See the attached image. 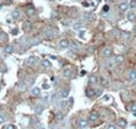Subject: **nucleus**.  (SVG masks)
Returning <instances> with one entry per match:
<instances>
[{
  "label": "nucleus",
  "mask_w": 136,
  "mask_h": 129,
  "mask_svg": "<svg viewBox=\"0 0 136 129\" xmlns=\"http://www.w3.org/2000/svg\"><path fill=\"white\" fill-rule=\"evenodd\" d=\"M44 34H45V37L47 38V39H53L54 38V31L52 30V28H50V27H47V28H45V31H44Z\"/></svg>",
  "instance_id": "obj_1"
},
{
  "label": "nucleus",
  "mask_w": 136,
  "mask_h": 129,
  "mask_svg": "<svg viewBox=\"0 0 136 129\" xmlns=\"http://www.w3.org/2000/svg\"><path fill=\"white\" fill-rule=\"evenodd\" d=\"M63 76L65 77V78H71V77H73L72 69H70V68H65V69L63 70Z\"/></svg>",
  "instance_id": "obj_2"
},
{
  "label": "nucleus",
  "mask_w": 136,
  "mask_h": 129,
  "mask_svg": "<svg viewBox=\"0 0 136 129\" xmlns=\"http://www.w3.org/2000/svg\"><path fill=\"white\" fill-rule=\"evenodd\" d=\"M88 126H89L88 120H85V118H81V120H78V122H77V127H78V128H86Z\"/></svg>",
  "instance_id": "obj_3"
},
{
  "label": "nucleus",
  "mask_w": 136,
  "mask_h": 129,
  "mask_svg": "<svg viewBox=\"0 0 136 129\" xmlns=\"http://www.w3.org/2000/svg\"><path fill=\"white\" fill-rule=\"evenodd\" d=\"M69 46H70V43H69L68 39H62L59 42V48H60V49L65 50V49H68Z\"/></svg>",
  "instance_id": "obj_4"
},
{
  "label": "nucleus",
  "mask_w": 136,
  "mask_h": 129,
  "mask_svg": "<svg viewBox=\"0 0 136 129\" xmlns=\"http://www.w3.org/2000/svg\"><path fill=\"white\" fill-rule=\"evenodd\" d=\"M102 54H103V57H105V58H110L111 54H113V51H111L110 48H104L103 51H102Z\"/></svg>",
  "instance_id": "obj_5"
},
{
  "label": "nucleus",
  "mask_w": 136,
  "mask_h": 129,
  "mask_svg": "<svg viewBox=\"0 0 136 129\" xmlns=\"http://www.w3.org/2000/svg\"><path fill=\"white\" fill-rule=\"evenodd\" d=\"M128 8H129V4L126 2V1H123V2H121V4L118 5V10H120V12H126Z\"/></svg>",
  "instance_id": "obj_6"
},
{
  "label": "nucleus",
  "mask_w": 136,
  "mask_h": 129,
  "mask_svg": "<svg viewBox=\"0 0 136 129\" xmlns=\"http://www.w3.org/2000/svg\"><path fill=\"white\" fill-rule=\"evenodd\" d=\"M98 117H100V114H98V111H96V110L91 111L90 116H89V118H90L91 121H97L98 120Z\"/></svg>",
  "instance_id": "obj_7"
},
{
  "label": "nucleus",
  "mask_w": 136,
  "mask_h": 129,
  "mask_svg": "<svg viewBox=\"0 0 136 129\" xmlns=\"http://www.w3.org/2000/svg\"><path fill=\"white\" fill-rule=\"evenodd\" d=\"M11 17L14 20H19L20 19V12H19L18 10H14V11H12V13H11Z\"/></svg>",
  "instance_id": "obj_8"
},
{
  "label": "nucleus",
  "mask_w": 136,
  "mask_h": 129,
  "mask_svg": "<svg viewBox=\"0 0 136 129\" xmlns=\"http://www.w3.org/2000/svg\"><path fill=\"white\" fill-rule=\"evenodd\" d=\"M114 60H115L116 64H121V63H123V60H124V57H123L122 54H117V56H115Z\"/></svg>",
  "instance_id": "obj_9"
},
{
  "label": "nucleus",
  "mask_w": 136,
  "mask_h": 129,
  "mask_svg": "<svg viewBox=\"0 0 136 129\" xmlns=\"http://www.w3.org/2000/svg\"><path fill=\"white\" fill-rule=\"evenodd\" d=\"M128 80H136V70H132L128 74Z\"/></svg>",
  "instance_id": "obj_10"
},
{
  "label": "nucleus",
  "mask_w": 136,
  "mask_h": 129,
  "mask_svg": "<svg viewBox=\"0 0 136 129\" xmlns=\"http://www.w3.org/2000/svg\"><path fill=\"white\" fill-rule=\"evenodd\" d=\"M37 60H38V59H37V57H34V56H31V57H28V59H27V64H28V65H34Z\"/></svg>",
  "instance_id": "obj_11"
},
{
  "label": "nucleus",
  "mask_w": 136,
  "mask_h": 129,
  "mask_svg": "<svg viewBox=\"0 0 136 129\" xmlns=\"http://www.w3.org/2000/svg\"><path fill=\"white\" fill-rule=\"evenodd\" d=\"M127 124H128V122H127V120H126V118H120V120H118V126H120L121 128L127 127Z\"/></svg>",
  "instance_id": "obj_12"
},
{
  "label": "nucleus",
  "mask_w": 136,
  "mask_h": 129,
  "mask_svg": "<svg viewBox=\"0 0 136 129\" xmlns=\"http://www.w3.org/2000/svg\"><path fill=\"white\" fill-rule=\"evenodd\" d=\"M127 19L129 20V22H134V20L136 19L135 13H134V12H129V13L127 14Z\"/></svg>",
  "instance_id": "obj_13"
},
{
  "label": "nucleus",
  "mask_w": 136,
  "mask_h": 129,
  "mask_svg": "<svg viewBox=\"0 0 136 129\" xmlns=\"http://www.w3.org/2000/svg\"><path fill=\"white\" fill-rule=\"evenodd\" d=\"M89 82H90V84H97V83H98V78H97L95 75H92V76H90Z\"/></svg>",
  "instance_id": "obj_14"
},
{
  "label": "nucleus",
  "mask_w": 136,
  "mask_h": 129,
  "mask_svg": "<svg viewBox=\"0 0 136 129\" xmlns=\"http://www.w3.org/2000/svg\"><path fill=\"white\" fill-rule=\"evenodd\" d=\"M41 65H43V68H45V69H49V68H51V62L49 59H44L43 63H41Z\"/></svg>",
  "instance_id": "obj_15"
},
{
  "label": "nucleus",
  "mask_w": 136,
  "mask_h": 129,
  "mask_svg": "<svg viewBox=\"0 0 136 129\" xmlns=\"http://www.w3.org/2000/svg\"><path fill=\"white\" fill-rule=\"evenodd\" d=\"M43 110H44V107H43V106H37V107L34 108V112H36L37 115H40L41 112H43Z\"/></svg>",
  "instance_id": "obj_16"
},
{
  "label": "nucleus",
  "mask_w": 136,
  "mask_h": 129,
  "mask_svg": "<svg viewBox=\"0 0 136 129\" xmlns=\"http://www.w3.org/2000/svg\"><path fill=\"white\" fill-rule=\"evenodd\" d=\"M31 94H32V96H39L40 95V89L39 88H33L31 90Z\"/></svg>",
  "instance_id": "obj_17"
},
{
  "label": "nucleus",
  "mask_w": 136,
  "mask_h": 129,
  "mask_svg": "<svg viewBox=\"0 0 136 129\" xmlns=\"http://www.w3.org/2000/svg\"><path fill=\"white\" fill-rule=\"evenodd\" d=\"M63 118H64V114L62 111H58V112L56 114V120L58 121V122H60V121H63Z\"/></svg>",
  "instance_id": "obj_18"
},
{
  "label": "nucleus",
  "mask_w": 136,
  "mask_h": 129,
  "mask_svg": "<svg viewBox=\"0 0 136 129\" xmlns=\"http://www.w3.org/2000/svg\"><path fill=\"white\" fill-rule=\"evenodd\" d=\"M69 94H70V90L69 89H63L62 92H60V96H62V98H66L69 96Z\"/></svg>",
  "instance_id": "obj_19"
},
{
  "label": "nucleus",
  "mask_w": 136,
  "mask_h": 129,
  "mask_svg": "<svg viewBox=\"0 0 136 129\" xmlns=\"http://www.w3.org/2000/svg\"><path fill=\"white\" fill-rule=\"evenodd\" d=\"M5 52L7 54H11L13 52V46H12V45H7V46L5 48Z\"/></svg>",
  "instance_id": "obj_20"
},
{
  "label": "nucleus",
  "mask_w": 136,
  "mask_h": 129,
  "mask_svg": "<svg viewBox=\"0 0 136 129\" xmlns=\"http://www.w3.org/2000/svg\"><path fill=\"white\" fill-rule=\"evenodd\" d=\"M82 26H83V22H76L73 24V28H75V30H81Z\"/></svg>",
  "instance_id": "obj_21"
},
{
  "label": "nucleus",
  "mask_w": 136,
  "mask_h": 129,
  "mask_svg": "<svg viewBox=\"0 0 136 129\" xmlns=\"http://www.w3.org/2000/svg\"><path fill=\"white\" fill-rule=\"evenodd\" d=\"M86 96H88V97H94V96H95V90L88 89L86 90Z\"/></svg>",
  "instance_id": "obj_22"
},
{
  "label": "nucleus",
  "mask_w": 136,
  "mask_h": 129,
  "mask_svg": "<svg viewBox=\"0 0 136 129\" xmlns=\"http://www.w3.org/2000/svg\"><path fill=\"white\" fill-rule=\"evenodd\" d=\"M100 82H101V84L103 85V86H109V82H108L107 78H103V77H102Z\"/></svg>",
  "instance_id": "obj_23"
},
{
  "label": "nucleus",
  "mask_w": 136,
  "mask_h": 129,
  "mask_svg": "<svg viewBox=\"0 0 136 129\" xmlns=\"http://www.w3.org/2000/svg\"><path fill=\"white\" fill-rule=\"evenodd\" d=\"M23 28H24V31H28V30L31 28V24H30L28 22H24Z\"/></svg>",
  "instance_id": "obj_24"
},
{
  "label": "nucleus",
  "mask_w": 136,
  "mask_h": 129,
  "mask_svg": "<svg viewBox=\"0 0 136 129\" xmlns=\"http://www.w3.org/2000/svg\"><path fill=\"white\" fill-rule=\"evenodd\" d=\"M129 4V7L130 8H136V0H132L130 2H128Z\"/></svg>",
  "instance_id": "obj_25"
},
{
  "label": "nucleus",
  "mask_w": 136,
  "mask_h": 129,
  "mask_svg": "<svg viewBox=\"0 0 136 129\" xmlns=\"http://www.w3.org/2000/svg\"><path fill=\"white\" fill-rule=\"evenodd\" d=\"M103 94V90L101 89V88H98V89H95V96H101Z\"/></svg>",
  "instance_id": "obj_26"
},
{
  "label": "nucleus",
  "mask_w": 136,
  "mask_h": 129,
  "mask_svg": "<svg viewBox=\"0 0 136 129\" xmlns=\"http://www.w3.org/2000/svg\"><path fill=\"white\" fill-rule=\"evenodd\" d=\"M122 37H123V39H126V40H128V39H130V38H132L130 33H123Z\"/></svg>",
  "instance_id": "obj_27"
},
{
  "label": "nucleus",
  "mask_w": 136,
  "mask_h": 129,
  "mask_svg": "<svg viewBox=\"0 0 136 129\" xmlns=\"http://www.w3.org/2000/svg\"><path fill=\"white\" fill-rule=\"evenodd\" d=\"M5 121H6V116L2 115V114H0V124H2Z\"/></svg>",
  "instance_id": "obj_28"
},
{
  "label": "nucleus",
  "mask_w": 136,
  "mask_h": 129,
  "mask_svg": "<svg viewBox=\"0 0 136 129\" xmlns=\"http://www.w3.org/2000/svg\"><path fill=\"white\" fill-rule=\"evenodd\" d=\"M4 128L5 129H15L17 127L14 124H6V126H4Z\"/></svg>",
  "instance_id": "obj_29"
},
{
  "label": "nucleus",
  "mask_w": 136,
  "mask_h": 129,
  "mask_svg": "<svg viewBox=\"0 0 136 129\" xmlns=\"http://www.w3.org/2000/svg\"><path fill=\"white\" fill-rule=\"evenodd\" d=\"M85 19H86V20H92V19H94L92 13H86L85 14Z\"/></svg>",
  "instance_id": "obj_30"
},
{
  "label": "nucleus",
  "mask_w": 136,
  "mask_h": 129,
  "mask_svg": "<svg viewBox=\"0 0 136 129\" xmlns=\"http://www.w3.org/2000/svg\"><path fill=\"white\" fill-rule=\"evenodd\" d=\"M34 13V8H33V7H30V8L27 10V14H28V16H31V14H33Z\"/></svg>",
  "instance_id": "obj_31"
},
{
  "label": "nucleus",
  "mask_w": 136,
  "mask_h": 129,
  "mask_svg": "<svg viewBox=\"0 0 136 129\" xmlns=\"http://www.w3.org/2000/svg\"><path fill=\"white\" fill-rule=\"evenodd\" d=\"M107 128H109V129H116L117 127L115 124H113V123H109V124H107Z\"/></svg>",
  "instance_id": "obj_32"
},
{
  "label": "nucleus",
  "mask_w": 136,
  "mask_h": 129,
  "mask_svg": "<svg viewBox=\"0 0 136 129\" xmlns=\"http://www.w3.org/2000/svg\"><path fill=\"white\" fill-rule=\"evenodd\" d=\"M84 34H85V30H81V31H79V33H78V37H79V38H82V37H84Z\"/></svg>",
  "instance_id": "obj_33"
},
{
  "label": "nucleus",
  "mask_w": 136,
  "mask_h": 129,
  "mask_svg": "<svg viewBox=\"0 0 136 129\" xmlns=\"http://www.w3.org/2000/svg\"><path fill=\"white\" fill-rule=\"evenodd\" d=\"M130 109H132L134 112H136V104H135V103H133L132 106H130Z\"/></svg>",
  "instance_id": "obj_34"
},
{
  "label": "nucleus",
  "mask_w": 136,
  "mask_h": 129,
  "mask_svg": "<svg viewBox=\"0 0 136 129\" xmlns=\"http://www.w3.org/2000/svg\"><path fill=\"white\" fill-rule=\"evenodd\" d=\"M43 89H45V90L50 89V84H46V83H44V84H43Z\"/></svg>",
  "instance_id": "obj_35"
},
{
  "label": "nucleus",
  "mask_w": 136,
  "mask_h": 129,
  "mask_svg": "<svg viewBox=\"0 0 136 129\" xmlns=\"http://www.w3.org/2000/svg\"><path fill=\"white\" fill-rule=\"evenodd\" d=\"M18 33V28H13L12 30V34H17Z\"/></svg>",
  "instance_id": "obj_36"
},
{
  "label": "nucleus",
  "mask_w": 136,
  "mask_h": 129,
  "mask_svg": "<svg viewBox=\"0 0 136 129\" xmlns=\"http://www.w3.org/2000/svg\"><path fill=\"white\" fill-rule=\"evenodd\" d=\"M86 75V71H85V70H82V71H81V76H85Z\"/></svg>",
  "instance_id": "obj_37"
},
{
  "label": "nucleus",
  "mask_w": 136,
  "mask_h": 129,
  "mask_svg": "<svg viewBox=\"0 0 136 129\" xmlns=\"http://www.w3.org/2000/svg\"><path fill=\"white\" fill-rule=\"evenodd\" d=\"M69 103H70V106H72L73 104V98H70V102Z\"/></svg>",
  "instance_id": "obj_38"
},
{
  "label": "nucleus",
  "mask_w": 136,
  "mask_h": 129,
  "mask_svg": "<svg viewBox=\"0 0 136 129\" xmlns=\"http://www.w3.org/2000/svg\"><path fill=\"white\" fill-rule=\"evenodd\" d=\"M109 100V96H104V97H103V101H108Z\"/></svg>",
  "instance_id": "obj_39"
},
{
  "label": "nucleus",
  "mask_w": 136,
  "mask_h": 129,
  "mask_svg": "<svg viewBox=\"0 0 136 129\" xmlns=\"http://www.w3.org/2000/svg\"><path fill=\"white\" fill-rule=\"evenodd\" d=\"M104 11H109V6H105V7H104Z\"/></svg>",
  "instance_id": "obj_40"
},
{
  "label": "nucleus",
  "mask_w": 136,
  "mask_h": 129,
  "mask_svg": "<svg viewBox=\"0 0 136 129\" xmlns=\"http://www.w3.org/2000/svg\"><path fill=\"white\" fill-rule=\"evenodd\" d=\"M105 1H108V2H109V1H113V0H105Z\"/></svg>",
  "instance_id": "obj_41"
},
{
  "label": "nucleus",
  "mask_w": 136,
  "mask_h": 129,
  "mask_svg": "<svg viewBox=\"0 0 136 129\" xmlns=\"http://www.w3.org/2000/svg\"><path fill=\"white\" fill-rule=\"evenodd\" d=\"M0 8H1V5H0Z\"/></svg>",
  "instance_id": "obj_42"
},
{
  "label": "nucleus",
  "mask_w": 136,
  "mask_h": 129,
  "mask_svg": "<svg viewBox=\"0 0 136 129\" xmlns=\"http://www.w3.org/2000/svg\"><path fill=\"white\" fill-rule=\"evenodd\" d=\"M50 1H53V0H50Z\"/></svg>",
  "instance_id": "obj_43"
}]
</instances>
